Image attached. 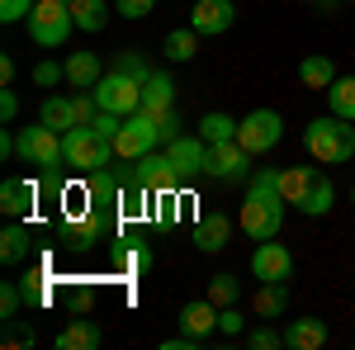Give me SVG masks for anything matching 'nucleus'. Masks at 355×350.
I'll return each mask as SVG.
<instances>
[{"label": "nucleus", "instance_id": "dca6fc26", "mask_svg": "<svg viewBox=\"0 0 355 350\" xmlns=\"http://www.w3.org/2000/svg\"><path fill=\"white\" fill-rule=\"evenodd\" d=\"M327 336L331 331L322 317H289V326H284V346L289 350H322Z\"/></svg>", "mask_w": 355, "mask_h": 350}, {"label": "nucleus", "instance_id": "393cba45", "mask_svg": "<svg viewBox=\"0 0 355 350\" xmlns=\"http://www.w3.org/2000/svg\"><path fill=\"white\" fill-rule=\"evenodd\" d=\"M199 137H204V142H209V147H214V142H237V119H232V114H204V119H199Z\"/></svg>", "mask_w": 355, "mask_h": 350}, {"label": "nucleus", "instance_id": "a878e982", "mask_svg": "<svg viewBox=\"0 0 355 350\" xmlns=\"http://www.w3.org/2000/svg\"><path fill=\"white\" fill-rule=\"evenodd\" d=\"M299 81L308 90H327L336 81V67H331V57H303L299 62Z\"/></svg>", "mask_w": 355, "mask_h": 350}, {"label": "nucleus", "instance_id": "8fccbe9b", "mask_svg": "<svg viewBox=\"0 0 355 350\" xmlns=\"http://www.w3.org/2000/svg\"><path fill=\"white\" fill-rule=\"evenodd\" d=\"M341 5H355V0H341Z\"/></svg>", "mask_w": 355, "mask_h": 350}, {"label": "nucleus", "instance_id": "9d476101", "mask_svg": "<svg viewBox=\"0 0 355 350\" xmlns=\"http://www.w3.org/2000/svg\"><path fill=\"white\" fill-rule=\"evenodd\" d=\"M251 274L261 279V284H289L294 279V251L284 242H256L251 251Z\"/></svg>", "mask_w": 355, "mask_h": 350}, {"label": "nucleus", "instance_id": "c03bdc74", "mask_svg": "<svg viewBox=\"0 0 355 350\" xmlns=\"http://www.w3.org/2000/svg\"><path fill=\"white\" fill-rule=\"evenodd\" d=\"M157 128H162V147H166V142H175V137H180V114H175V109L162 114V119H157Z\"/></svg>", "mask_w": 355, "mask_h": 350}, {"label": "nucleus", "instance_id": "f704fd0d", "mask_svg": "<svg viewBox=\"0 0 355 350\" xmlns=\"http://www.w3.org/2000/svg\"><path fill=\"white\" fill-rule=\"evenodd\" d=\"M67 81V67H62V62H38V67H33V85H38V90H53V85H62Z\"/></svg>", "mask_w": 355, "mask_h": 350}, {"label": "nucleus", "instance_id": "5701e85b", "mask_svg": "<svg viewBox=\"0 0 355 350\" xmlns=\"http://www.w3.org/2000/svg\"><path fill=\"white\" fill-rule=\"evenodd\" d=\"M199 28H175V33H166V43H162V53L166 62H194L199 57Z\"/></svg>", "mask_w": 355, "mask_h": 350}, {"label": "nucleus", "instance_id": "1a4fd4ad", "mask_svg": "<svg viewBox=\"0 0 355 350\" xmlns=\"http://www.w3.org/2000/svg\"><path fill=\"white\" fill-rule=\"evenodd\" d=\"M251 152H246L242 142H214L209 147V161H204V175L209 180H218V185H237V180H246L251 175Z\"/></svg>", "mask_w": 355, "mask_h": 350}, {"label": "nucleus", "instance_id": "a211bd4d", "mask_svg": "<svg viewBox=\"0 0 355 350\" xmlns=\"http://www.w3.org/2000/svg\"><path fill=\"white\" fill-rule=\"evenodd\" d=\"M171 109H175V85H171L166 71H152L147 85H142V114L162 119V114H171Z\"/></svg>", "mask_w": 355, "mask_h": 350}, {"label": "nucleus", "instance_id": "09e8293b", "mask_svg": "<svg viewBox=\"0 0 355 350\" xmlns=\"http://www.w3.org/2000/svg\"><path fill=\"white\" fill-rule=\"evenodd\" d=\"M351 204H355V185H351Z\"/></svg>", "mask_w": 355, "mask_h": 350}, {"label": "nucleus", "instance_id": "f257e3e1", "mask_svg": "<svg viewBox=\"0 0 355 350\" xmlns=\"http://www.w3.org/2000/svg\"><path fill=\"white\" fill-rule=\"evenodd\" d=\"M284 227V194H279V170L256 166L251 185H246V204H242V232L251 242H270Z\"/></svg>", "mask_w": 355, "mask_h": 350}, {"label": "nucleus", "instance_id": "2eb2a0df", "mask_svg": "<svg viewBox=\"0 0 355 350\" xmlns=\"http://www.w3.org/2000/svg\"><path fill=\"white\" fill-rule=\"evenodd\" d=\"M105 346V331H100V322L95 317H71V322L57 331V350H100Z\"/></svg>", "mask_w": 355, "mask_h": 350}, {"label": "nucleus", "instance_id": "6e6552de", "mask_svg": "<svg viewBox=\"0 0 355 350\" xmlns=\"http://www.w3.org/2000/svg\"><path fill=\"white\" fill-rule=\"evenodd\" d=\"M19 157L28 166H38V170H57L62 166V133L48 128L43 119L33 128H19Z\"/></svg>", "mask_w": 355, "mask_h": 350}, {"label": "nucleus", "instance_id": "ddd939ff", "mask_svg": "<svg viewBox=\"0 0 355 350\" xmlns=\"http://www.w3.org/2000/svg\"><path fill=\"white\" fill-rule=\"evenodd\" d=\"M232 19H237V5H232V0H199V5L190 10V28L209 33V38L227 33V28H232Z\"/></svg>", "mask_w": 355, "mask_h": 350}, {"label": "nucleus", "instance_id": "4468645a", "mask_svg": "<svg viewBox=\"0 0 355 350\" xmlns=\"http://www.w3.org/2000/svg\"><path fill=\"white\" fill-rule=\"evenodd\" d=\"M33 204H38V185L33 180H19V175L0 180V209H5V218H28Z\"/></svg>", "mask_w": 355, "mask_h": 350}, {"label": "nucleus", "instance_id": "bb28decb", "mask_svg": "<svg viewBox=\"0 0 355 350\" xmlns=\"http://www.w3.org/2000/svg\"><path fill=\"white\" fill-rule=\"evenodd\" d=\"M322 95H327L331 114H341V119H351V123H355V76H336Z\"/></svg>", "mask_w": 355, "mask_h": 350}, {"label": "nucleus", "instance_id": "f3484780", "mask_svg": "<svg viewBox=\"0 0 355 350\" xmlns=\"http://www.w3.org/2000/svg\"><path fill=\"white\" fill-rule=\"evenodd\" d=\"M227 237H232V222H227L223 213H204L199 222H194V232H190L194 251H204V256L223 251V246H227Z\"/></svg>", "mask_w": 355, "mask_h": 350}, {"label": "nucleus", "instance_id": "cd10ccee", "mask_svg": "<svg viewBox=\"0 0 355 350\" xmlns=\"http://www.w3.org/2000/svg\"><path fill=\"white\" fill-rule=\"evenodd\" d=\"M251 308H256V317H279L289 308V289L284 284H261L256 298H251Z\"/></svg>", "mask_w": 355, "mask_h": 350}, {"label": "nucleus", "instance_id": "a19ab883", "mask_svg": "<svg viewBox=\"0 0 355 350\" xmlns=\"http://www.w3.org/2000/svg\"><path fill=\"white\" fill-rule=\"evenodd\" d=\"M33 5H38V0H0V19H5V24H19V19H28Z\"/></svg>", "mask_w": 355, "mask_h": 350}, {"label": "nucleus", "instance_id": "de8ad7c7", "mask_svg": "<svg viewBox=\"0 0 355 350\" xmlns=\"http://www.w3.org/2000/svg\"><path fill=\"white\" fill-rule=\"evenodd\" d=\"M308 5H327V0H308Z\"/></svg>", "mask_w": 355, "mask_h": 350}, {"label": "nucleus", "instance_id": "4be33fe9", "mask_svg": "<svg viewBox=\"0 0 355 350\" xmlns=\"http://www.w3.org/2000/svg\"><path fill=\"white\" fill-rule=\"evenodd\" d=\"M318 175H322V170H313V166H284V170H279V194H284V204H294V209H299L303 194L313 189Z\"/></svg>", "mask_w": 355, "mask_h": 350}, {"label": "nucleus", "instance_id": "423d86ee", "mask_svg": "<svg viewBox=\"0 0 355 350\" xmlns=\"http://www.w3.org/2000/svg\"><path fill=\"white\" fill-rule=\"evenodd\" d=\"M279 137H284V119L275 109H251L246 119H237V142L251 157H266L270 147H279Z\"/></svg>", "mask_w": 355, "mask_h": 350}, {"label": "nucleus", "instance_id": "f03ea898", "mask_svg": "<svg viewBox=\"0 0 355 350\" xmlns=\"http://www.w3.org/2000/svg\"><path fill=\"white\" fill-rule=\"evenodd\" d=\"M303 142H308L313 161H322V166H341L355 157V128H351V119H341V114L313 119L303 128Z\"/></svg>", "mask_w": 355, "mask_h": 350}, {"label": "nucleus", "instance_id": "473e14b6", "mask_svg": "<svg viewBox=\"0 0 355 350\" xmlns=\"http://www.w3.org/2000/svg\"><path fill=\"white\" fill-rule=\"evenodd\" d=\"M114 71H123V76H133V81H142V85H147V76H152V67L142 62L137 48H123V53L114 57Z\"/></svg>", "mask_w": 355, "mask_h": 350}, {"label": "nucleus", "instance_id": "7ed1b4c3", "mask_svg": "<svg viewBox=\"0 0 355 350\" xmlns=\"http://www.w3.org/2000/svg\"><path fill=\"white\" fill-rule=\"evenodd\" d=\"M114 157H119V152H114V142H105L90 123L71 128V133H62V166H71V170H81V175L105 170Z\"/></svg>", "mask_w": 355, "mask_h": 350}, {"label": "nucleus", "instance_id": "7c9ffc66", "mask_svg": "<svg viewBox=\"0 0 355 350\" xmlns=\"http://www.w3.org/2000/svg\"><path fill=\"white\" fill-rule=\"evenodd\" d=\"M114 270L119 274H147L152 270V251L147 246H114Z\"/></svg>", "mask_w": 355, "mask_h": 350}, {"label": "nucleus", "instance_id": "2f4dec72", "mask_svg": "<svg viewBox=\"0 0 355 350\" xmlns=\"http://www.w3.org/2000/svg\"><path fill=\"white\" fill-rule=\"evenodd\" d=\"M209 303H218V308H227V303H237L242 298V279L237 274H218V279H209Z\"/></svg>", "mask_w": 355, "mask_h": 350}, {"label": "nucleus", "instance_id": "a18cd8bd", "mask_svg": "<svg viewBox=\"0 0 355 350\" xmlns=\"http://www.w3.org/2000/svg\"><path fill=\"white\" fill-rule=\"evenodd\" d=\"M0 119H5V123H15V119H19V95H15L10 85L0 90Z\"/></svg>", "mask_w": 355, "mask_h": 350}, {"label": "nucleus", "instance_id": "0eeeda50", "mask_svg": "<svg viewBox=\"0 0 355 350\" xmlns=\"http://www.w3.org/2000/svg\"><path fill=\"white\" fill-rule=\"evenodd\" d=\"M95 95V105L110 109V114H137L142 109V81H133V76H123V71H105L100 76V85L90 90Z\"/></svg>", "mask_w": 355, "mask_h": 350}, {"label": "nucleus", "instance_id": "c756f323", "mask_svg": "<svg viewBox=\"0 0 355 350\" xmlns=\"http://www.w3.org/2000/svg\"><path fill=\"white\" fill-rule=\"evenodd\" d=\"M67 5H71V15H76V28H81V33H100L105 19H110V15H105V0H67Z\"/></svg>", "mask_w": 355, "mask_h": 350}, {"label": "nucleus", "instance_id": "f8f14e48", "mask_svg": "<svg viewBox=\"0 0 355 350\" xmlns=\"http://www.w3.org/2000/svg\"><path fill=\"white\" fill-rule=\"evenodd\" d=\"M137 166V175L152 185V194H175V189L185 185L180 175H175V166H171V157H166V147H157V152H147L142 161H133Z\"/></svg>", "mask_w": 355, "mask_h": 350}, {"label": "nucleus", "instance_id": "72a5a7b5", "mask_svg": "<svg viewBox=\"0 0 355 350\" xmlns=\"http://www.w3.org/2000/svg\"><path fill=\"white\" fill-rule=\"evenodd\" d=\"M19 289H24V303H28V308H43V303H48V298H53V289H48V279H43V274H38V270H33V274H24V279H19Z\"/></svg>", "mask_w": 355, "mask_h": 350}, {"label": "nucleus", "instance_id": "37998d69", "mask_svg": "<svg viewBox=\"0 0 355 350\" xmlns=\"http://www.w3.org/2000/svg\"><path fill=\"white\" fill-rule=\"evenodd\" d=\"M152 5H157V0H114V10H119L123 19H147Z\"/></svg>", "mask_w": 355, "mask_h": 350}, {"label": "nucleus", "instance_id": "49530a36", "mask_svg": "<svg viewBox=\"0 0 355 350\" xmlns=\"http://www.w3.org/2000/svg\"><path fill=\"white\" fill-rule=\"evenodd\" d=\"M0 81H5V85L15 81V57H0Z\"/></svg>", "mask_w": 355, "mask_h": 350}, {"label": "nucleus", "instance_id": "9b49d317", "mask_svg": "<svg viewBox=\"0 0 355 350\" xmlns=\"http://www.w3.org/2000/svg\"><path fill=\"white\" fill-rule=\"evenodd\" d=\"M166 157L175 166V175L180 180H194V175H204V161H209V142L204 137H175V142H166Z\"/></svg>", "mask_w": 355, "mask_h": 350}, {"label": "nucleus", "instance_id": "e433bc0d", "mask_svg": "<svg viewBox=\"0 0 355 350\" xmlns=\"http://www.w3.org/2000/svg\"><path fill=\"white\" fill-rule=\"evenodd\" d=\"M33 341H38L33 326H24L19 317H5V346H33Z\"/></svg>", "mask_w": 355, "mask_h": 350}, {"label": "nucleus", "instance_id": "39448f33", "mask_svg": "<svg viewBox=\"0 0 355 350\" xmlns=\"http://www.w3.org/2000/svg\"><path fill=\"white\" fill-rule=\"evenodd\" d=\"M162 147V128H157V119L152 114H128L123 119V128H119V137H114V152L123 157V161H142L147 152H157Z\"/></svg>", "mask_w": 355, "mask_h": 350}, {"label": "nucleus", "instance_id": "79ce46f5", "mask_svg": "<svg viewBox=\"0 0 355 350\" xmlns=\"http://www.w3.org/2000/svg\"><path fill=\"white\" fill-rule=\"evenodd\" d=\"M90 303H95V294H90L85 284H76V289H67V313H71V317H81V313H90Z\"/></svg>", "mask_w": 355, "mask_h": 350}, {"label": "nucleus", "instance_id": "20e7f679", "mask_svg": "<svg viewBox=\"0 0 355 350\" xmlns=\"http://www.w3.org/2000/svg\"><path fill=\"white\" fill-rule=\"evenodd\" d=\"M71 28H76V15H71L67 0H38V5L28 10V38H33L38 48H62Z\"/></svg>", "mask_w": 355, "mask_h": 350}, {"label": "nucleus", "instance_id": "aec40b11", "mask_svg": "<svg viewBox=\"0 0 355 350\" xmlns=\"http://www.w3.org/2000/svg\"><path fill=\"white\" fill-rule=\"evenodd\" d=\"M38 119L57 128V133H71V128H81V119H76V95H48L43 109H38Z\"/></svg>", "mask_w": 355, "mask_h": 350}, {"label": "nucleus", "instance_id": "c85d7f7f", "mask_svg": "<svg viewBox=\"0 0 355 350\" xmlns=\"http://www.w3.org/2000/svg\"><path fill=\"white\" fill-rule=\"evenodd\" d=\"M24 256H28V227L10 222V227L0 232V261H5V265H19Z\"/></svg>", "mask_w": 355, "mask_h": 350}, {"label": "nucleus", "instance_id": "ea45409f", "mask_svg": "<svg viewBox=\"0 0 355 350\" xmlns=\"http://www.w3.org/2000/svg\"><path fill=\"white\" fill-rule=\"evenodd\" d=\"M242 326H246V317L237 313V303L218 308V331H223V336H242Z\"/></svg>", "mask_w": 355, "mask_h": 350}, {"label": "nucleus", "instance_id": "6ab92c4d", "mask_svg": "<svg viewBox=\"0 0 355 350\" xmlns=\"http://www.w3.org/2000/svg\"><path fill=\"white\" fill-rule=\"evenodd\" d=\"M180 331H190V336H204L209 341V331H218V303H209V298H194L180 308Z\"/></svg>", "mask_w": 355, "mask_h": 350}, {"label": "nucleus", "instance_id": "4c0bfd02", "mask_svg": "<svg viewBox=\"0 0 355 350\" xmlns=\"http://www.w3.org/2000/svg\"><path fill=\"white\" fill-rule=\"evenodd\" d=\"M246 346H251V350H275V346H284V331H275V326H256V331H246Z\"/></svg>", "mask_w": 355, "mask_h": 350}, {"label": "nucleus", "instance_id": "b1692460", "mask_svg": "<svg viewBox=\"0 0 355 350\" xmlns=\"http://www.w3.org/2000/svg\"><path fill=\"white\" fill-rule=\"evenodd\" d=\"M331 204H336V185H331L327 175H318V180H313V189L303 194L299 213H308V218H322V213H331Z\"/></svg>", "mask_w": 355, "mask_h": 350}, {"label": "nucleus", "instance_id": "c9c22d12", "mask_svg": "<svg viewBox=\"0 0 355 350\" xmlns=\"http://www.w3.org/2000/svg\"><path fill=\"white\" fill-rule=\"evenodd\" d=\"M19 303H24V289H19L15 279H5V284H0V322H5V317H19Z\"/></svg>", "mask_w": 355, "mask_h": 350}, {"label": "nucleus", "instance_id": "412c9836", "mask_svg": "<svg viewBox=\"0 0 355 350\" xmlns=\"http://www.w3.org/2000/svg\"><path fill=\"white\" fill-rule=\"evenodd\" d=\"M62 67H67V85H76V90H95L100 76H105V67H100L95 53H71Z\"/></svg>", "mask_w": 355, "mask_h": 350}, {"label": "nucleus", "instance_id": "58836bf2", "mask_svg": "<svg viewBox=\"0 0 355 350\" xmlns=\"http://www.w3.org/2000/svg\"><path fill=\"white\" fill-rule=\"evenodd\" d=\"M90 128H95V133L105 137V142H114V137H119V128H123V114H110V109H100Z\"/></svg>", "mask_w": 355, "mask_h": 350}]
</instances>
